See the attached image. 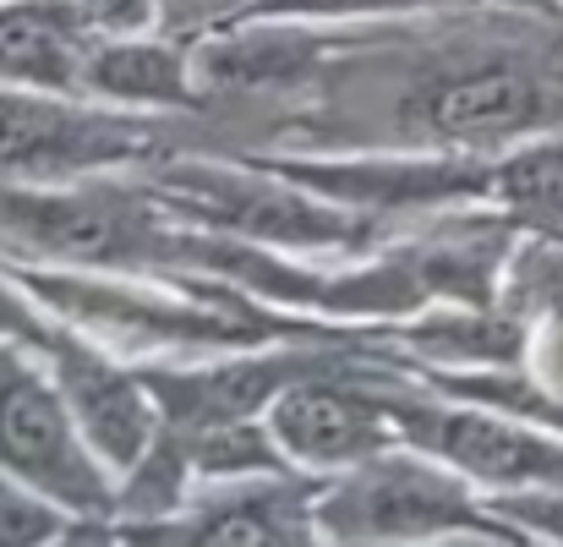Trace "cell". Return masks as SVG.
<instances>
[{
	"mask_svg": "<svg viewBox=\"0 0 563 547\" xmlns=\"http://www.w3.org/2000/svg\"><path fill=\"white\" fill-rule=\"evenodd\" d=\"M60 537V515L44 493L0 471V547H49Z\"/></svg>",
	"mask_w": 563,
	"mask_h": 547,
	"instance_id": "obj_16",
	"label": "cell"
},
{
	"mask_svg": "<svg viewBox=\"0 0 563 547\" xmlns=\"http://www.w3.org/2000/svg\"><path fill=\"white\" fill-rule=\"evenodd\" d=\"M498 197L515 203V208H526V214L563 219V143L531 149V154L509 160L498 171Z\"/></svg>",
	"mask_w": 563,
	"mask_h": 547,
	"instance_id": "obj_15",
	"label": "cell"
},
{
	"mask_svg": "<svg viewBox=\"0 0 563 547\" xmlns=\"http://www.w3.org/2000/svg\"><path fill=\"white\" fill-rule=\"evenodd\" d=\"M432 0H257L274 17H367V11H416Z\"/></svg>",
	"mask_w": 563,
	"mask_h": 547,
	"instance_id": "obj_17",
	"label": "cell"
},
{
	"mask_svg": "<svg viewBox=\"0 0 563 547\" xmlns=\"http://www.w3.org/2000/svg\"><path fill=\"white\" fill-rule=\"evenodd\" d=\"M132 547H318L290 493H235L191 521L132 526Z\"/></svg>",
	"mask_w": 563,
	"mask_h": 547,
	"instance_id": "obj_12",
	"label": "cell"
},
{
	"mask_svg": "<svg viewBox=\"0 0 563 547\" xmlns=\"http://www.w3.org/2000/svg\"><path fill=\"white\" fill-rule=\"evenodd\" d=\"M88 94L121 105H187V61L148 39H99L88 55Z\"/></svg>",
	"mask_w": 563,
	"mask_h": 547,
	"instance_id": "obj_13",
	"label": "cell"
},
{
	"mask_svg": "<svg viewBox=\"0 0 563 547\" xmlns=\"http://www.w3.org/2000/svg\"><path fill=\"white\" fill-rule=\"evenodd\" d=\"M312 362L301 357H263V362H230L213 367V372H154L143 378L154 405H165L187 433H208V427H235V422H252V411L274 405L290 383H301V372Z\"/></svg>",
	"mask_w": 563,
	"mask_h": 547,
	"instance_id": "obj_11",
	"label": "cell"
},
{
	"mask_svg": "<svg viewBox=\"0 0 563 547\" xmlns=\"http://www.w3.org/2000/svg\"><path fill=\"white\" fill-rule=\"evenodd\" d=\"M0 236L60 263H143L165 252L154 214L115 192H38V186H0Z\"/></svg>",
	"mask_w": 563,
	"mask_h": 547,
	"instance_id": "obj_3",
	"label": "cell"
},
{
	"mask_svg": "<svg viewBox=\"0 0 563 547\" xmlns=\"http://www.w3.org/2000/svg\"><path fill=\"white\" fill-rule=\"evenodd\" d=\"M93 28L66 0H11L0 6V83L27 94H82Z\"/></svg>",
	"mask_w": 563,
	"mask_h": 547,
	"instance_id": "obj_10",
	"label": "cell"
},
{
	"mask_svg": "<svg viewBox=\"0 0 563 547\" xmlns=\"http://www.w3.org/2000/svg\"><path fill=\"white\" fill-rule=\"evenodd\" d=\"M60 547H110V543H104V537H93V532H82V537H66Z\"/></svg>",
	"mask_w": 563,
	"mask_h": 547,
	"instance_id": "obj_20",
	"label": "cell"
},
{
	"mask_svg": "<svg viewBox=\"0 0 563 547\" xmlns=\"http://www.w3.org/2000/svg\"><path fill=\"white\" fill-rule=\"evenodd\" d=\"M38 351H49V362H55V389L66 394V411H71L82 444L115 471L143 466L154 449V433H159V411H154L148 383L115 372L93 351H82L49 329H44Z\"/></svg>",
	"mask_w": 563,
	"mask_h": 547,
	"instance_id": "obj_5",
	"label": "cell"
},
{
	"mask_svg": "<svg viewBox=\"0 0 563 547\" xmlns=\"http://www.w3.org/2000/svg\"><path fill=\"white\" fill-rule=\"evenodd\" d=\"M148 127H132L104 110H77L66 94L0 88V182L55 186L88 171H110L148 154Z\"/></svg>",
	"mask_w": 563,
	"mask_h": 547,
	"instance_id": "obj_2",
	"label": "cell"
},
{
	"mask_svg": "<svg viewBox=\"0 0 563 547\" xmlns=\"http://www.w3.org/2000/svg\"><path fill=\"white\" fill-rule=\"evenodd\" d=\"M394 427L427 455L449 460L465 477L520 488V482H563V449L482 411H438V405H394Z\"/></svg>",
	"mask_w": 563,
	"mask_h": 547,
	"instance_id": "obj_6",
	"label": "cell"
},
{
	"mask_svg": "<svg viewBox=\"0 0 563 547\" xmlns=\"http://www.w3.org/2000/svg\"><path fill=\"white\" fill-rule=\"evenodd\" d=\"M443 547H471V543H443Z\"/></svg>",
	"mask_w": 563,
	"mask_h": 547,
	"instance_id": "obj_21",
	"label": "cell"
},
{
	"mask_svg": "<svg viewBox=\"0 0 563 547\" xmlns=\"http://www.w3.org/2000/svg\"><path fill=\"white\" fill-rule=\"evenodd\" d=\"M318 66V39L301 28H257L202 50V72L219 88H290Z\"/></svg>",
	"mask_w": 563,
	"mask_h": 547,
	"instance_id": "obj_14",
	"label": "cell"
},
{
	"mask_svg": "<svg viewBox=\"0 0 563 547\" xmlns=\"http://www.w3.org/2000/svg\"><path fill=\"white\" fill-rule=\"evenodd\" d=\"M515 521H526V526H537V532H548V537H559L563 543V493H537V499H509L504 504Z\"/></svg>",
	"mask_w": 563,
	"mask_h": 547,
	"instance_id": "obj_18",
	"label": "cell"
},
{
	"mask_svg": "<svg viewBox=\"0 0 563 547\" xmlns=\"http://www.w3.org/2000/svg\"><path fill=\"white\" fill-rule=\"evenodd\" d=\"M0 340H33V346L44 340V324H38L5 285H0Z\"/></svg>",
	"mask_w": 563,
	"mask_h": 547,
	"instance_id": "obj_19",
	"label": "cell"
},
{
	"mask_svg": "<svg viewBox=\"0 0 563 547\" xmlns=\"http://www.w3.org/2000/svg\"><path fill=\"white\" fill-rule=\"evenodd\" d=\"M416 127H427L432 138L449 143H493V138H515L531 127H548L559 116V94L515 66H476V72H454L438 77L416 94L410 105Z\"/></svg>",
	"mask_w": 563,
	"mask_h": 547,
	"instance_id": "obj_7",
	"label": "cell"
},
{
	"mask_svg": "<svg viewBox=\"0 0 563 547\" xmlns=\"http://www.w3.org/2000/svg\"><path fill=\"white\" fill-rule=\"evenodd\" d=\"M170 203H181L191 214L213 219V225H230V230H246V236H268V241H340L362 225L296 197V192H279L268 182H246V176H219V171H170L165 176Z\"/></svg>",
	"mask_w": 563,
	"mask_h": 547,
	"instance_id": "obj_9",
	"label": "cell"
},
{
	"mask_svg": "<svg viewBox=\"0 0 563 547\" xmlns=\"http://www.w3.org/2000/svg\"><path fill=\"white\" fill-rule=\"evenodd\" d=\"M268 433L307 466H367L388 444V411L340 383L301 378L268 405Z\"/></svg>",
	"mask_w": 563,
	"mask_h": 547,
	"instance_id": "obj_8",
	"label": "cell"
},
{
	"mask_svg": "<svg viewBox=\"0 0 563 547\" xmlns=\"http://www.w3.org/2000/svg\"><path fill=\"white\" fill-rule=\"evenodd\" d=\"M0 471L66 510L110 504V488L66 411V394L16 346H0Z\"/></svg>",
	"mask_w": 563,
	"mask_h": 547,
	"instance_id": "obj_1",
	"label": "cell"
},
{
	"mask_svg": "<svg viewBox=\"0 0 563 547\" xmlns=\"http://www.w3.org/2000/svg\"><path fill=\"white\" fill-rule=\"evenodd\" d=\"M318 521L345 543H421L471 526V499L421 460H367L318 504Z\"/></svg>",
	"mask_w": 563,
	"mask_h": 547,
	"instance_id": "obj_4",
	"label": "cell"
}]
</instances>
